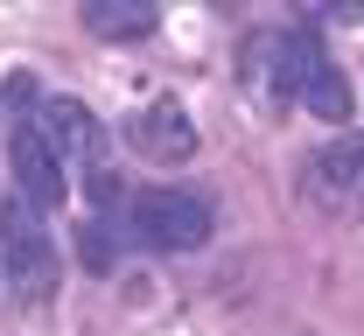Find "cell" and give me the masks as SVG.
Instances as JSON below:
<instances>
[{
    "label": "cell",
    "mask_w": 364,
    "mask_h": 336,
    "mask_svg": "<svg viewBox=\"0 0 364 336\" xmlns=\"http://www.w3.org/2000/svg\"><path fill=\"white\" fill-rule=\"evenodd\" d=\"M134 232L161 252H196L210 239V203H196L189 190H140L134 196Z\"/></svg>",
    "instance_id": "6da1fadb"
},
{
    "label": "cell",
    "mask_w": 364,
    "mask_h": 336,
    "mask_svg": "<svg viewBox=\"0 0 364 336\" xmlns=\"http://www.w3.org/2000/svg\"><path fill=\"white\" fill-rule=\"evenodd\" d=\"M0 259L14 273L21 294H49V239H43V210L21 190L0 196Z\"/></svg>",
    "instance_id": "7a4b0ae2"
},
{
    "label": "cell",
    "mask_w": 364,
    "mask_h": 336,
    "mask_svg": "<svg viewBox=\"0 0 364 336\" xmlns=\"http://www.w3.org/2000/svg\"><path fill=\"white\" fill-rule=\"evenodd\" d=\"M14 190L36 210L63 203V154L43 141V126H14Z\"/></svg>",
    "instance_id": "3957f363"
},
{
    "label": "cell",
    "mask_w": 364,
    "mask_h": 336,
    "mask_svg": "<svg viewBox=\"0 0 364 336\" xmlns=\"http://www.w3.org/2000/svg\"><path fill=\"white\" fill-rule=\"evenodd\" d=\"M127 134H134V147L147 161H189L196 154V126H189L182 105H147V112L127 119Z\"/></svg>",
    "instance_id": "277c9868"
},
{
    "label": "cell",
    "mask_w": 364,
    "mask_h": 336,
    "mask_svg": "<svg viewBox=\"0 0 364 336\" xmlns=\"http://www.w3.org/2000/svg\"><path fill=\"white\" fill-rule=\"evenodd\" d=\"M358 175H364V141L358 134H336V141H322L309 154V196L316 203H343L358 190Z\"/></svg>",
    "instance_id": "5b68a950"
},
{
    "label": "cell",
    "mask_w": 364,
    "mask_h": 336,
    "mask_svg": "<svg viewBox=\"0 0 364 336\" xmlns=\"http://www.w3.org/2000/svg\"><path fill=\"white\" fill-rule=\"evenodd\" d=\"M36 126H43V141L56 147V154H77V161H91V154L105 147L98 119H91V105H77V98H49Z\"/></svg>",
    "instance_id": "8992f818"
},
{
    "label": "cell",
    "mask_w": 364,
    "mask_h": 336,
    "mask_svg": "<svg viewBox=\"0 0 364 336\" xmlns=\"http://www.w3.org/2000/svg\"><path fill=\"white\" fill-rule=\"evenodd\" d=\"M322 43L309 36V28H294V36H280V49H273V98H309V85L322 77Z\"/></svg>",
    "instance_id": "52a82bcc"
},
{
    "label": "cell",
    "mask_w": 364,
    "mask_h": 336,
    "mask_svg": "<svg viewBox=\"0 0 364 336\" xmlns=\"http://www.w3.org/2000/svg\"><path fill=\"white\" fill-rule=\"evenodd\" d=\"M85 28L105 36V43H140V36H154V7L147 0H91Z\"/></svg>",
    "instance_id": "ba28073f"
},
{
    "label": "cell",
    "mask_w": 364,
    "mask_h": 336,
    "mask_svg": "<svg viewBox=\"0 0 364 336\" xmlns=\"http://www.w3.org/2000/svg\"><path fill=\"white\" fill-rule=\"evenodd\" d=\"M309 112L316 119H350V85H343L336 63H322V77L309 85Z\"/></svg>",
    "instance_id": "9c48e42d"
},
{
    "label": "cell",
    "mask_w": 364,
    "mask_h": 336,
    "mask_svg": "<svg viewBox=\"0 0 364 336\" xmlns=\"http://www.w3.org/2000/svg\"><path fill=\"white\" fill-rule=\"evenodd\" d=\"M77 252H85L91 273H105V266H112V245H105V224H98V217H91V224H77Z\"/></svg>",
    "instance_id": "30bf717a"
},
{
    "label": "cell",
    "mask_w": 364,
    "mask_h": 336,
    "mask_svg": "<svg viewBox=\"0 0 364 336\" xmlns=\"http://www.w3.org/2000/svg\"><path fill=\"white\" fill-rule=\"evenodd\" d=\"M91 196H98V203H112V196H119V175H105V168H98V175H91Z\"/></svg>",
    "instance_id": "8fae6325"
}]
</instances>
